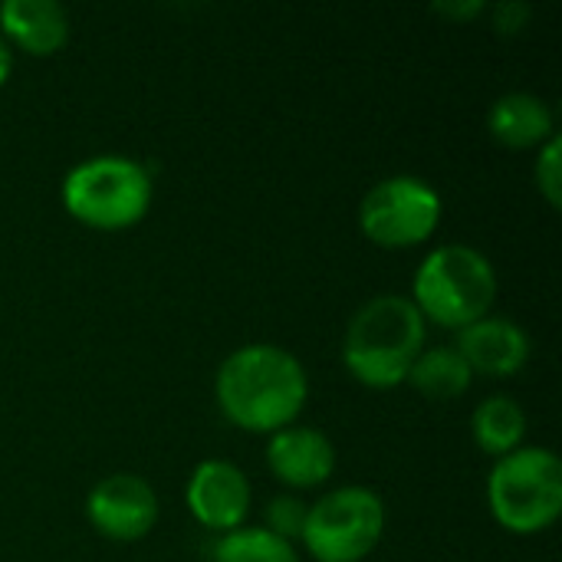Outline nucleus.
Returning <instances> with one entry per match:
<instances>
[{
    "label": "nucleus",
    "instance_id": "nucleus-1",
    "mask_svg": "<svg viewBox=\"0 0 562 562\" xmlns=\"http://www.w3.org/2000/svg\"><path fill=\"white\" fill-rule=\"evenodd\" d=\"M217 405L244 431L273 435L296 422L306 405L310 379L303 362L270 342L234 349L217 369Z\"/></svg>",
    "mask_w": 562,
    "mask_h": 562
},
{
    "label": "nucleus",
    "instance_id": "nucleus-2",
    "mask_svg": "<svg viewBox=\"0 0 562 562\" xmlns=\"http://www.w3.org/2000/svg\"><path fill=\"white\" fill-rule=\"evenodd\" d=\"M425 349V316L398 293L369 300L346 326L342 362L369 389H395Z\"/></svg>",
    "mask_w": 562,
    "mask_h": 562
},
{
    "label": "nucleus",
    "instance_id": "nucleus-3",
    "mask_svg": "<svg viewBox=\"0 0 562 562\" xmlns=\"http://www.w3.org/2000/svg\"><path fill=\"white\" fill-rule=\"evenodd\" d=\"M494 296H497L494 263L468 244L435 247L415 270L412 303L418 306L425 323L431 319L448 329H464L491 313Z\"/></svg>",
    "mask_w": 562,
    "mask_h": 562
},
{
    "label": "nucleus",
    "instance_id": "nucleus-4",
    "mask_svg": "<svg viewBox=\"0 0 562 562\" xmlns=\"http://www.w3.org/2000/svg\"><path fill=\"white\" fill-rule=\"evenodd\" d=\"M63 204L86 227H132L151 204V171L125 155H95L69 168L63 178Z\"/></svg>",
    "mask_w": 562,
    "mask_h": 562
},
{
    "label": "nucleus",
    "instance_id": "nucleus-5",
    "mask_svg": "<svg viewBox=\"0 0 562 562\" xmlns=\"http://www.w3.org/2000/svg\"><path fill=\"white\" fill-rule=\"evenodd\" d=\"M494 520L520 537L540 533L562 514V464L547 448H517L487 477Z\"/></svg>",
    "mask_w": 562,
    "mask_h": 562
},
{
    "label": "nucleus",
    "instance_id": "nucleus-6",
    "mask_svg": "<svg viewBox=\"0 0 562 562\" xmlns=\"http://www.w3.org/2000/svg\"><path fill=\"white\" fill-rule=\"evenodd\" d=\"M385 533V504L369 487H339L319 497L303 527V547L316 562H362Z\"/></svg>",
    "mask_w": 562,
    "mask_h": 562
},
{
    "label": "nucleus",
    "instance_id": "nucleus-7",
    "mask_svg": "<svg viewBox=\"0 0 562 562\" xmlns=\"http://www.w3.org/2000/svg\"><path fill=\"white\" fill-rule=\"evenodd\" d=\"M441 194L415 175H392L372 184L359 204V224L382 247H415L435 234Z\"/></svg>",
    "mask_w": 562,
    "mask_h": 562
},
{
    "label": "nucleus",
    "instance_id": "nucleus-8",
    "mask_svg": "<svg viewBox=\"0 0 562 562\" xmlns=\"http://www.w3.org/2000/svg\"><path fill=\"white\" fill-rule=\"evenodd\" d=\"M89 524L119 543L142 540L158 520V497L151 484L135 474H109L86 497Z\"/></svg>",
    "mask_w": 562,
    "mask_h": 562
},
{
    "label": "nucleus",
    "instance_id": "nucleus-9",
    "mask_svg": "<svg viewBox=\"0 0 562 562\" xmlns=\"http://www.w3.org/2000/svg\"><path fill=\"white\" fill-rule=\"evenodd\" d=\"M188 510L194 520L207 530H217L221 537L231 530H240L250 510V481L247 474L231 461H201L188 481L184 491Z\"/></svg>",
    "mask_w": 562,
    "mask_h": 562
},
{
    "label": "nucleus",
    "instance_id": "nucleus-10",
    "mask_svg": "<svg viewBox=\"0 0 562 562\" xmlns=\"http://www.w3.org/2000/svg\"><path fill=\"white\" fill-rule=\"evenodd\" d=\"M267 464L290 487H319L323 481L333 477L336 448L316 428L286 425V428H280V431L270 435Z\"/></svg>",
    "mask_w": 562,
    "mask_h": 562
},
{
    "label": "nucleus",
    "instance_id": "nucleus-11",
    "mask_svg": "<svg viewBox=\"0 0 562 562\" xmlns=\"http://www.w3.org/2000/svg\"><path fill=\"white\" fill-rule=\"evenodd\" d=\"M471 372L484 375H517L530 359V336L524 326L504 316H484L461 329L454 346Z\"/></svg>",
    "mask_w": 562,
    "mask_h": 562
},
{
    "label": "nucleus",
    "instance_id": "nucleus-12",
    "mask_svg": "<svg viewBox=\"0 0 562 562\" xmlns=\"http://www.w3.org/2000/svg\"><path fill=\"white\" fill-rule=\"evenodd\" d=\"M0 30L26 53L49 56L69 36V13L56 0H3Z\"/></svg>",
    "mask_w": 562,
    "mask_h": 562
},
{
    "label": "nucleus",
    "instance_id": "nucleus-13",
    "mask_svg": "<svg viewBox=\"0 0 562 562\" xmlns=\"http://www.w3.org/2000/svg\"><path fill=\"white\" fill-rule=\"evenodd\" d=\"M553 109L533 92H504L487 109V132L507 148H533L553 138Z\"/></svg>",
    "mask_w": 562,
    "mask_h": 562
},
{
    "label": "nucleus",
    "instance_id": "nucleus-14",
    "mask_svg": "<svg viewBox=\"0 0 562 562\" xmlns=\"http://www.w3.org/2000/svg\"><path fill=\"white\" fill-rule=\"evenodd\" d=\"M471 431H474L477 448L501 461V458L514 454L524 445V438H527V415H524V408L514 398L494 395V398H484L474 408Z\"/></svg>",
    "mask_w": 562,
    "mask_h": 562
},
{
    "label": "nucleus",
    "instance_id": "nucleus-15",
    "mask_svg": "<svg viewBox=\"0 0 562 562\" xmlns=\"http://www.w3.org/2000/svg\"><path fill=\"white\" fill-rule=\"evenodd\" d=\"M471 379H474V372L454 346L422 349V356L415 359V366L408 372V382L431 402H451V398L464 395L471 389Z\"/></svg>",
    "mask_w": 562,
    "mask_h": 562
},
{
    "label": "nucleus",
    "instance_id": "nucleus-16",
    "mask_svg": "<svg viewBox=\"0 0 562 562\" xmlns=\"http://www.w3.org/2000/svg\"><path fill=\"white\" fill-rule=\"evenodd\" d=\"M214 562H300L293 543L273 537L263 527H240L217 540Z\"/></svg>",
    "mask_w": 562,
    "mask_h": 562
},
{
    "label": "nucleus",
    "instance_id": "nucleus-17",
    "mask_svg": "<svg viewBox=\"0 0 562 562\" xmlns=\"http://www.w3.org/2000/svg\"><path fill=\"white\" fill-rule=\"evenodd\" d=\"M306 514H310V507L300 501V497H293V494H280V497H273L270 504H267V510H263V530H270L273 537H280V540H286V543H293V540H300L303 537V527H306Z\"/></svg>",
    "mask_w": 562,
    "mask_h": 562
},
{
    "label": "nucleus",
    "instance_id": "nucleus-18",
    "mask_svg": "<svg viewBox=\"0 0 562 562\" xmlns=\"http://www.w3.org/2000/svg\"><path fill=\"white\" fill-rule=\"evenodd\" d=\"M537 188L543 191V198L560 207L562 204V142L560 135L547 138L537 158Z\"/></svg>",
    "mask_w": 562,
    "mask_h": 562
},
{
    "label": "nucleus",
    "instance_id": "nucleus-19",
    "mask_svg": "<svg viewBox=\"0 0 562 562\" xmlns=\"http://www.w3.org/2000/svg\"><path fill=\"white\" fill-rule=\"evenodd\" d=\"M491 13H494V26H497V33H504V36H517V33L527 26V20H530L533 7H530V3H524V0H501Z\"/></svg>",
    "mask_w": 562,
    "mask_h": 562
},
{
    "label": "nucleus",
    "instance_id": "nucleus-20",
    "mask_svg": "<svg viewBox=\"0 0 562 562\" xmlns=\"http://www.w3.org/2000/svg\"><path fill=\"white\" fill-rule=\"evenodd\" d=\"M435 10L445 13V16H451V20H458V23H464V20L481 16L487 7H484V0H458V3H454V0H438Z\"/></svg>",
    "mask_w": 562,
    "mask_h": 562
},
{
    "label": "nucleus",
    "instance_id": "nucleus-21",
    "mask_svg": "<svg viewBox=\"0 0 562 562\" xmlns=\"http://www.w3.org/2000/svg\"><path fill=\"white\" fill-rule=\"evenodd\" d=\"M10 69H13V53H10V46H7V40L0 36V86L10 79Z\"/></svg>",
    "mask_w": 562,
    "mask_h": 562
}]
</instances>
